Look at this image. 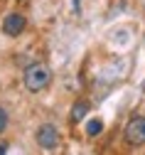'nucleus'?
<instances>
[{
	"label": "nucleus",
	"instance_id": "6e6552de",
	"mask_svg": "<svg viewBox=\"0 0 145 155\" xmlns=\"http://www.w3.org/2000/svg\"><path fill=\"white\" fill-rule=\"evenodd\" d=\"M5 153H8V143L0 140V155H5Z\"/></svg>",
	"mask_w": 145,
	"mask_h": 155
},
{
	"label": "nucleus",
	"instance_id": "0eeeda50",
	"mask_svg": "<svg viewBox=\"0 0 145 155\" xmlns=\"http://www.w3.org/2000/svg\"><path fill=\"white\" fill-rule=\"evenodd\" d=\"M8 121H10V118H8V113H5V108H0V133H3V130L8 128Z\"/></svg>",
	"mask_w": 145,
	"mask_h": 155
},
{
	"label": "nucleus",
	"instance_id": "39448f33",
	"mask_svg": "<svg viewBox=\"0 0 145 155\" xmlns=\"http://www.w3.org/2000/svg\"><path fill=\"white\" fill-rule=\"evenodd\" d=\"M86 113H89V101H76V104L71 106V121H74V123H79Z\"/></svg>",
	"mask_w": 145,
	"mask_h": 155
},
{
	"label": "nucleus",
	"instance_id": "f03ea898",
	"mask_svg": "<svg viewBox=\"0 0 145 155\" xmlns=\"http://www.w3.org/2000/svg\"><path fill=\"white\" fill-rule=\"evenodd\" d=\"M123 138L133 148L145 145V116H133L126 123V128H123Z\"/></svg>",
	"mask_w": 145,
	"mask_h": 155
},
{
	"label": "nucleus",
	"instance_id": "f257e3e1",
	"mask_svg": "<svg viewBox=\"0 0 145 155\" xmlns=\"http://www.w3.org/2000/svg\"><path fill=\"white\" fill-rule=\"evenodd\" d=\"M49 81H52V71H49L47 64L35 62V64H30L25 69V86H27V91H32V94L44 91L49 86Z\"/></svg>",
	"mask_w": 145,
	"mask_h": 155
},
{
	"label": "nucleus",
	"instance_id": "423d86ee",
	"mask_svg": "<svg viewBox=\"0 0 145 155\" xmlns=\"http://www.w3.org/2000/svg\"><path fill=\"white\" fill-rule=\"evenodd\" d=\"M101 130H103V121H101V118H94V121L86 123V133L91 135V138H94V135H98Z\"/></svg>",
	"mask_w": 145,
	"mask_h": 155
},
{
	"label": "nucleus",
	"instance_id": "7ed1b4c3",
	"mask_svg": "<svg viewBox=\"0 0 145 155\" xmlns=\"http://www.w3.org/2000/svg\"><path fill=\"white\" fill-rule=\"evenodd\" d=\"M35 140L39 148H44V150H52L59 145V130L52 126V123H44V126H39L37 133H35Z\"/></svg>",
	"mask_w": 145,
	"mask_h": 155
},
{
	"label": "nucleus",
	"instance_id": "20e7f679",
	"mask_svg": "<svg viewBox=\"0 0 145 155\" xmlns=\"http://www.w3.org/2000/svg\"><path fill=\"white\" fill-rule=\"evenodd\" d=\"M27 27V20H25V15H20V12H10L5 15V20H3V32L8 37H20L25 32Z\"/></svg>",
	"mask_w": 145,
	"mask_h": 155
}]
</instances>
